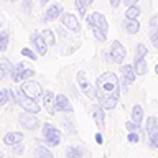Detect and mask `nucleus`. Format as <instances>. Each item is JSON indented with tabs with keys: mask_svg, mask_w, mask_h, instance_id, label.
I'll use <instances>...</instances> for the list:
<instances>
[{
	"mask_svg": "<svg viewBox=\"0 0 158 158\" xmlns=\"http://www.w3.org/2000/svg\"><path fill=\"white\" fill-rule=\"evenodd\" d=\"M110 56H112V61L115 64H123L127 58V51L123 48V44L120 41H114L112 46H110Z\"/></svg>",
	"mask_w": 158,
	"mask_h": 158,
	"instance_id": "10",
	"label": "nucleus"
},
{
	"mask_svg": "<svg viewBox=\"0 0 158 158\" xmlns=\"http://www.w3.org/2000/svg\"><path fill=\"white\" fill-rule=\"evenodd\" d=\"M5 76H8V74H7V71L3 69V66H2V64H0V81H3V79H5Z\"/></svg>",
	"mask_w": 158,
	"mask_h": 158,
	"instance_id": "41",
	"label": "nucleus"
},
{
	"mask_svg": "<svg viewBox=\"0 0 158 158\" xmlns=\"http://www.w3.org/2000/svg\"><path fill=\"white\" fill-rule=\"evenodd\" d=\"M5 2H8V0H5Z\"/></svg>",
	"mask_w": 158,
	"mask_h": 158,
	"instance_id": "49",
	"label": "nucleus"
},
{
	"mask_svg": "<svg viewBox=\"0 0 158 158\" xmlns=\"http://www.w3.org/2000/svg\"><path fill=\"white\" fill-rule=\"evenodd\" d=\"M61 15H63V7H61L59 3H53L51 7H48V10L44 12V15L41 17V22H43V23L54 22V20H58Z\"/></svg>",
	"mask_w": 158,
	"mask_h": 158,
	"instance_id": "11",
	"label": "nucleus"
},
{
	"mask_svg": "<svg viewBox=\"0 0 158 158\" xmlns=\"http://www.w3.org/2000/svg\"><path fill=\"white\" fill-rule=\"evenodd\" d=\"M56 109H58V112H64V114L73 112L71 102H69V99L64 96V94H58L56 96Z\"/></svg>",
	"mask_w": 158,
	"mask_h": 158,
	"instance_id": "16",
	"label": "nucleus"
},
{
	"mask_svg": "<svg viewBox=\"0 0 158 158\" xmlns=\"http://www.w3.org/2000/svg\"><path fill=\"white\" fill-rule=\"evenodd\" d=\"M63 125H64V128H68L73 135H76V128H74V125L71 123V120H63Z\"/></svg>",
	"mask_w": 158,
	"mask_h": 158,
	"instance_id": "39",
	"label": "nucleus"
},
{
	"mask_svg": "<svg viewBox=\"0 0 158 158\" xmlns=\"http://www.w3.org/2000/svg\"><path fill=\"white\" fill-rule=\"evenodd\" d=\"M133 69H135L137 76H145L147 71H148L145 58H135V59H133Z\"/></svg>",
	"mask_w": 158,
	"mask_h": 158,
	"instance_id": "19",
	"label": "nucleus"
},
{
	"mask_svg": "<svg viewBox=\"0 0 158 158\" xmlns=\"http://www.w3.org/2000/svg\"><path fill=\"white\" fill-rule=\"evenodd\" d=\"M12 2H18V0H12Z\"/></svg>",
	"mask_w": 158,
	"mask_h": 158,
	"instance_id": "48",
	"label": "nucleus"
},
{
	"mask_svg": "<svg viewBox=\"0 0 158 158\" xmlns=\"http://www.w3.org/2000/svg\"><path fill=\"white\" fill-rule=\"evenodd\" d=\"M22 56H25V58H30L31 61H36L40 54H38V53H33L30 48H22Z\"/></svg>",
	"mask_w": 158,
	"mask_h": 158,
	"instance_id": "32",
	"label": "nucleus"
},
{
	"mask_svg": "<svg viewBox=\"0 0 158 158\" xmlns=\"http://www.w3.org/2000/svg\"><path fill=\"white\" fill-rule=\"evenodd\" d=\"M150 27H152V30L156 28V17H152L150 18Z\"/></svg>",
	"mask_w": 158,
	"mask_h": 158,
	"instance_id": "43",
	"label": "nucleus"
},
{
	"mask_svg": "<svg viewBox=\"0 0 158 158\" xmlns=\"http://www.w3.org/2000/svg\"><path fill=\"white\" fill-rule=\"evenodd\" d=\"M150 147L158 148V132H155L153 135H150Z\"/></svg>",
	"mask_w": 158,
	"mask_h": 158,
	"instance_id": "37",
	"label": "nucleus"
},
{
	"mask_svg": "<svg viewBox=\"0 0 158 158\" xmlns=\"http://www.w3.org/2000/svg\"><path fill=\"white\" fill-rule=\"evenodd\" d=\"M8 101H12V97H10V89H2V91H0V107L5 106Z\"/></svg>",
	"mask_w": 158,
	"mask_h": 158,
	"instance_id": "31",
	"label": "nucleus"
},
{
	"mask_svg": "<svg viewBox=\"0 0 158 158\" xmlns=\"http://www.w3.org/2000/svg\"><path fill=\"white\" fill-rule=\"evenodd\" d=\"M91 30H92V35H94V38H96L97 41L104 43V41L107 40V33H104L101 28H97V27H91Z\"/></svg>",
	"mask_w": 158,
	"mask_h": 158,
	"instance_id": "26",
	"label": "nucleus"
},
{
	"mask_svg": "<svg viewBox=\"0 0 158 158\" xmlns=\"http://www.w3.org/2000/svg\"><path fill=\"white\" fill-rule=\"evenodd\" d=\"M76 79H77L79 89H81V91L86 94L89 99H92V101H94V99H97V87L91 84V81L86 77V73H84V71H79L77 76H76Z\"/></svg>",
	"mask_w": 158,
	"mask_h": 158,
	"instance_id": "5",
	"label": "nucleus"
},
{
	"mask_svg": "<svg viewBox=\"0 0 158 158\" xmlns=\"http://www.w3.org/2000/svg\"><path fill=\"white\" fill-rule=\"evenodd\" d=\"M150 41L152 44L158 49V28H153L152 30V35H150Z\"/></svg>",
	"mask_w": 158,
	"mask_h": 158,
	"instance_id": "34",
	"label": "nucleus"
},
{
	"mask_svg": "<svg viewBox=\"0 0 158 158\" xmlns=\"http://www.w3.org/2000/svg\"><path fill=\"white\" fill-rule=\"evenodd\" d=\"M43 106L48 110V114L54 115V114L58 112V109H56V96H54L53 92H49V91L43 92Z\"/></svg>",
	"mask_w": 158,
	"mask_h": 158,
	"instance_id": "14",
	"label": "nucleus"
},
{
	"mask_svg": "<svg viewBox=\"0 0 158 158\" xmlns=\"http://www.w3.org/2000/svg\"><path fill=\"white\" fill-rule=\"evenodd\" d=\"M0 27H2V23H0Z\"/></svg>",
	"mask_w": 158,
	"mask_h": 158,
	"instance_id": "50",
	"label": "nucleus"
},
{
	"mask_svg": "<svg viewBox=\"0 0 158 158\" xmlns=\"http://www.w3.org/2000/svg\"><path fill=\"white\" fill-rule=\"evenodd\" d=\"M74 7L79 12L81 17H87V7L89 5L86 3V0H74Z\"/></svg>",
	"mask_w": 158,
	"mask_h": 158,
	"instance_id": "24",
	"label": "nucleus"
},
{
	"mask_svg": "<svg viewBox=\"0 0 158 158\" xmlns=\"http://www.w3.org/2000/svg\"><path fill=\"white\" fill-rule=\"evenodd\" d=\"M117 102H118V97H115V96H99L97 97V104L104 109V110H112V109H115Z\"/></svg>",
	"mask_w": 158,
	"mask_h": 158,
	"instance_id": "15",
	"label": "nucleus"
},
{
	"mask_svg": "<svg viewBox=\"0 0 158 158\" xmlns=\"http://www.w3.org/2000/svg\"><path fill=\"white\" fill-rule=\"evenodd\" d=\"M140 15V8L137 5H132V7H127V12H125V18H138Z\"/></svg>",
	"mask_w": 158,
	"mask_h": 158,
	"instance_id": "29",
	"label": "nucleus"
},
{
	"mask_svg": "<svg viewBox=\"0 0 158 158\" xmlns=\"http://www.w3.org/2000/svg\"><path fill=\"white\" fill-rule=\"evenodd\" d=\"M0 64H2V66H3V69H5V71H7V74H8V76H10V74H12V73H13L15 66H13L12 63H10V59H8V58H5V56H0Z\"/></svg>",
	"mask_w": 158,
	"mask_h": 158,
	"instance_id": "28",
	"label": "nucleus"
},
{
	"mask_svg": "<svg viewBox=\"0 0 158 158\" xmlns=\"http://www.w3.org/2000/svg\"><path fill=\"white\" fill-rule=\"evenodd\" d=\"M41 35H43V38L46 40L48 46H54V44H56V36H54V33H53L49 28L43 30V31H41Z\"/></svg>",
	"mask_w": 158,
	"mask_h": 158,
	"instance_id": "25",
	"label": "nucleus"
},
{
	"mask_svg": "<svg viewBox=\"0 0 158 158\" xmlns=\"http://www.w3.org/2000/svg\"><path fill=\"white\" fill-rule=\"evenodd\" d=\"M123 30H125L128 35H137L138 30H140V23H138L137 18H125V22H123Z\"/></svg>",
	"mask_w": 158,
	"mask_h": 158,
	"instance_id": "18",
	"label": "nucleus"
},
{
	"mask_svg": "<svg viewBox=\"0 0 158 158\" xmlns=\"http://www.w3.org/2000/svg\"><path fill=\"white\" fill-rule=\"evenodd\" d=\"M143 109L142 106H133L132 107V120L137 122V123H142L143 122Z\"/></svg>",
	"mask_w": 158,
	"mask_h": 158,
	"instance_id": "20",
	"label": "nucleus"
},
{
	"mask_svg": "<svg viewBox=\"0 0 158 158\" xmlns=\"http://www.w3.org/2000/svg\"><path fill=\"white\" fill-rule=\"evenodd\" d=\"M41 135L43 140L46 143V147H58L61 142V132L58 130L53 123H43L41 125Z\"/></svg>",
	"mask_w": 158,
	"mask_h": 158,
	"instance_id": "2",
	"label": "nucleus"
},
{
	"mask_svg": "<svg viewBox=\"0 0 158 158\" xmlns=\"http://www.w3.org/2000/svg\"><path fill=\"white\" fill-rule=\"evenodd\" d=\"M120 71H122V79H123L122 81L123 87H127L128 84H132L137 79V73L133 69V64H122Z\"/></svg>",
	"mask_w": 158,
	"mask_h": 158,
	"instance_id": "12",
	"label": "nucleus"
},
{
	"mask_svg": "<svg viewBox=\"0 0 158 158\" xmlns=\"http://www.w3.org/2000/svg\"><path fill=\"white\" fill-rule=\"evenodd\" d=\"M86 3H87V5H92V3H94V0H86Z\"/></svg>",
	"mask_w": 158,
	"mask_h": 158,
	"instance_id": "46",
	"label": "nucleus"
},
{
	"mask_svg": "<svg viewBox=\"0 0 158 158\" xmlns=\"http://www.w3.org/2000/svg\"><path fill=\"white\" fill-rule=\"evenodd\" d=\"M59 20H61V25L66 30H71V31H74V33H77L79 30H81V23H79V20H77V17L74 13H64L63 12V15L59 17Z\"/></svg>",
	"mask_w": 158,
	"mask_h": 158,
	"instance_id": "9",
	"label": "nucleus"
},
{
	"mask_svg": "<svg viewBox=\"0 0 158 158\" xmlns=\"http://www.w3.org/2000/svg\"><path fill=\"white\" fill-rule=\"evenodd\" d=\"M96 87H97V97L99 96H115V97H118V92H120L118 77L112 71H107V73L101 74L96 81Z\"/></svg>",
	"mask_w": 158,
	"mask_h": 158,
	"instance_id": "1",
	"label": "nucleus"
},
{
	"mask_svg": "<svg viewBox=\"0 0 158 158\" xmlns=\"http://www.w3.org/2000/svg\"><path fill=\"white\" fill-rule=\"evenodd\" d=\"M8 48V33L0 31V53H5Z\"/></svg>",
	"mask_w": 158,
	"mask_h": 158,
	"instance_id": "27",
	"label": "nucleus"
},
{
	"mask_svg": "<svg viewBox=\"0 0 158 158\" xmlns=\"http://www.w3.org/2000/svg\"><path fill=\"white\" fill-rule=\"evenodd\" d=\"M30 41H31V44L35 46V51H36L40 56H44L48 51V43L46 40L43 38V35L40 31H33L31 35H30Z\"/></svg>",
	"mask_w": 158,
	"mask_h": 158,
	"instance_id": "8",
	"label": "nucleus"
},
{
	"mask_svg": "<svg viewBox=\"0 0 158 158\" xmlns=\"http://www.w3.org/2000/svg\"><path fill=\"white\" fill-rule=\"evenodd\" d=\"M35 158H54V155L48 150V147L40 145V147H36V150H35Z\"/></svg>",
	"mask_w": 158,
	"mask_h": 158,
	"instance_id": "21",
	"label": "nucleus"
},
{
	"mask_svg": "<svg viewBox=\"0 0 158 158\" xmlns=\"http://www.w3.org/2000/svg\"><path fill=\"white\" fill-rule=\"evenodd\" d=\"M127 140L130 142V143H137L138 140H140V137H138V132H128Z\"/></svg>",
	"mask_w": 158,
	"mask_h": 158,
	"instance_id": "35",
	"label": "nucleus"
},
{
	"mask_svg": "<svg viewBox=\"0 0 158 158\" xmlns=\"http://www.w3.org/2000/svg\"><path fill=\"white\" fill-rule=\"evenodd\" d=\"M64 156L66 158H82V152L79 147H68Z\"/></svg>",
	"mask_w": 158,
	"mask_h": 158,
	"instance_id": "23",
	"label": "nucleus"
},
{
	"mask_svg": "<svg viewBox=\"0 0 158 158\" xmlns=\"http://www.w3.org/2000/svg\"><path fill=\"white\" fill-rule=\"evenodd\" d=\"M138 0H123V3L127 5V7H132V5H137Z\"/></svg>",
	"mask_w": 158,
	"mask_h": 158,
	"instance_id": "42",
	"label": "nucleus"
},
{
	"mask_svg": "<svg viewBox=\"0 0 158 158\" xmlns=\"http://www.w3.org/2000/svg\"><path fill=\"white\" fill-rule=\"evenodd\" d=\"M22 7H23V10H25L27 13H31V7H33L31 0H23V2H22Z\"/></svg>",
	"mask_w": 158,
	"mask_h": 158,
	"instance_id": "38",
	"label": "nucleus"
},
{
	"mask_svg": "<svg viewBox=\"0 0 158 158\" xmlns=\"http://www.w3.org/2000/svg\"><path fill=\"white\" fill-rule=\"evenodd\" d=\"M148 53V48L143 43H138L135 46V58H145Z\"/></svg>",
	"mask_w": 158,
	"mask_h": 158,
	"instance_id": "30",
	"label": "nucleus"
},
{
	"mask_svg": "<svg viewBox=\"0 0 158 158\" xmlns=\"http://www.w3.org/2000/svg\"><path fill=\"white\" fill-rule=\"evenodd\" d=\"M18 122H20V125L28 132H36L40 128V118L36 117V114H33V112L23 110L18 115Z\"/></svg>",
	"mask_w": 158,
	"mask_h": 158,
	"instance_id": "4",
	"label": "nucleus"
},
{
	"mask_svg": "<svg viewBox=\"0 0 158 158\" xmlns=\"http://www.w3.org/2000/svg\"><path fill=\"white\" fill-rule=\"evenodd\" d=\"M155 132H158V118L156 117H148L147 118V133L153 135Z\"/></svg>",
	"mask_w": 158,
	"mask_h": 158,
	"instance_id": "22",
	"label": "nucleus"
},
{
	"mask_svg": "<svg viewBox=\"0 0 158 158\" xmlns=\"http://www.w3.org/2000/svg\"><path fill=\"white\" fill-rule=\"evenodd\" d=\"M35 76V69L30 66V64H25V63H18L17 66H15L13 73L10 74V77H12L13 82H23L27 81V79H31Z\"/></svg>",
	"mask_w": 158,
	"mask_h": 158,
	"instance_id": "3",
	"label": "nucleus"
},
{
	"mask_svg": "<svg viewBox=\"0 0 158 158\" xmlns=\"http://www.w3.org/2000/svg\"><path fill=\"white\" fill-rule=\"evenodd\" d=\"M92 118H94V122H96L99 130H104V128H106V110H104L99 104L92 106Z\"/></svg>",
	"mask_w": 158,
	"mask_h": 158,
	"instance_id": "13",
	"label": "nucleus"
},
{
	"mask_svg": "<svg viewBox=\"0 0 158 158\" xmlns=\"http://www.w3.org/2000/svg\"><path fill=\"white\" fill-rule=\"evenodd\" d=\"M25 150V147L22 145V143H17V145H12V153L13 155H22Z\"/></svg>",
	"mask_w": 158,
	"mask_h": 158,
	"instance_id": "36",
	"label": "nucleus"
},
{
	"mask_svg": "<svg viewBox=\"0 0 158 158\" xmlns=\"http://www.w3.org/2000/svg\"><path fill=\"white\" fill-rule=\"evenodd\" d=\"M109 3H110L112 8H118L120 3H123V0H109Z\"/></svg>",
	"mask_w": 158,
	"mask_h": 158,
	"instance_id": "40",
	"label": "nucleus"
},
{
	"mask_svg": "<svg viewBox=\"0 0 158 158\" xmlns=\"http://www.w3.org/2000/svg\"><path fill=\"white\" fill-rule=\"evenodd\" d=\"M125 128H127L128 132H140V123L133 122L132 118H130V120L125 122Z\"/></svg>",
	"mask_w": 158,
	"mask_h": 158,
	"instance_id": "33",
	"label": "nucleus"
},
{
	"mask_svg": "<svg viewBox=\"0 0 158 158\" xmlns=\"http://www.w3.org/2000/svg\"><path fill=\"white\" fill-rule=\"evenodd\" d=\"M96 142L97 143H102V135H101V133H97V135H96Z\"/></svg>",
	"mask_w": 158,
	"mask_h": 158,
	"instance_id": "44",
	"label": "nucleus"
},
{
	"mask_svg": "<svg viewBox=\"0 0 158 158\" xmlns=\"http://www.w3.org/2000/svg\"><path fill=\"white\" fill-rule=\"evenodd\" d=\"M155 73L158 74V63H156V66H155Z\"/></svg>",
	"mask_w": 158,
	"mask_h": 158,
	"instance_id": "47",
	"label": "nucleus"
},
{
	"mask_svg": "<svg viewBox=\"0 0 158 158\" xmlns=\"http://www.w3.org/2000/svg\"><path fill=\"white\" fill-rule=\"evenodd\" d=\"M86 22H87L89 27H97V28H101L104 33L109 31V23H107L106 17H104L101 12H94V13H91V15H87V17H86Z\"/></svg>",
	"mask_w": 158,
	"mask_h": 158,
	"instance_id": "7",
	"label": "nucleus"
},
{
	"mask_svg": "<svg viewBox=\"0 0 158 158\" xmlns=\"http://www.w3.org/2000/svg\"><path fill=\"white\" fill-rule=\"evenodd\" d=\"M22 142H23V133L22 132H7L3 137V143L8 147L17 145V143H22Z\"/></svg>",
	"mask_w": 158,
	"mask_h": 158,
	"instance_id": "17",
	"label": "nucleus"
},
{
	"mask_svg": "<svg viewBox=\"0 0 158 158\" xmlns=\"http://www.w3.org/2000/svg\"><path fill=\"white\" fill-rule=\"evenodd\" d=\"M20 89L23 91L25 96H28L31 99H38L40 96H43V89H41V86H40V82H36V81H30V79H27V81L22 82Z\"/></svg>",
	"mask_w": 158,
	"mask_h": 158,
	"instance_id": "6",
	"label": "nucleus"
},
{
	"mask_svg": "<svg viewBox=\"0 0 158 158\" xmlns=\"http://www.w3.org/2000/svg\"><path fill=\"white\" fill-rule=\"evenodd\" d=\"M49 2V0H40V5H46Z\"/></svg>",
	"mask_w": 158,
	"mask_h": 158,
	"instance_id": "45",
	"label": "nucleus"
}]
</instances>
